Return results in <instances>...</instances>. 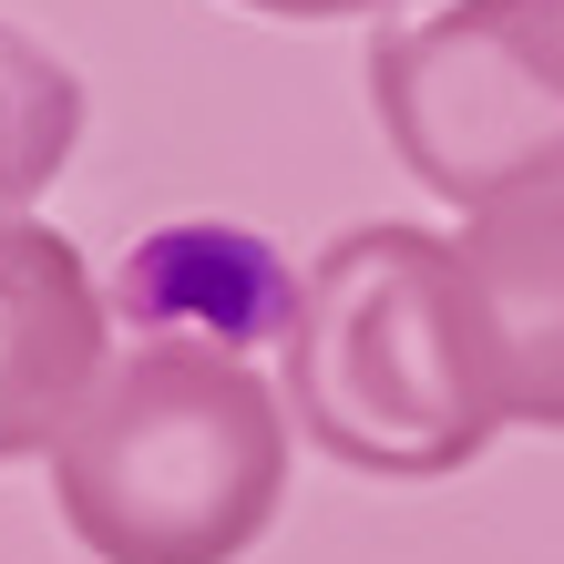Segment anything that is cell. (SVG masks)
Wrapping results in <instances>:
<instances>
[{"instance_id":"cell-1","label":"cell","mask_w":564,"mask_h":564,"mask_svg":"<svg viewBox=\"0 0 564 564\" xmlns=\"http://www.w3.org/2000/svg\"><path fill=\"white\" fill-rule=\"evenodd\" d=\"M297 431L370 482H442L503 431L473 349L462 257L431 226H349L278 328Z\"/></svg>"},{"instance_id":"cell-2","label":"cell","mask_w":564,"mask_h":564,"mask_svg":"<svg viewBox=\"0 0 564 564\" xmlns=\"http://www.w3.org/2000/svg\"><path fill=\"white\" fill-rule=\"evenodd\" d=\"M52 492L104 564H237L288 492V390L226 339H144L62 431Z\"/></svg>"},{"instance_id":"cell-3","label":"cell","mask_w":564,"mask_h":564,"mask_svg":"<svg viewBox=\"0 0 564 564\" xmlns=\"http://www.w3.org/2000/svg\"><path fill=\"white\" fill-rule=\"evenodd\" d=\"M390 154L442 206L482 216L564 185V0H452L370 52Z\"/></svg>"},{"instance_id":"cell-4","label":"cell","mask_w":564,"mask_h":564,"mask_svg":"<svg viewBox=\"0 0 564 564\" xmlns=\"http://www.w3.org/2000/svg\"><path fill=\"white\" fill-rule=\"evenodd\" d=\"M104 370V288L73 237L0 216V462L62 452Z\"/></svg>"},{"instance_id":"cell-5","label":"cell","mask_w":564,"mask_h":564,"mask_svg":"<svg viewBox=\"0 0 564 564\" xmlns=\"http://www.w3.org/2000/svg\"><path fill=\"white\" fill-rule=\"evenodd\" d=\"M462 297H473V349L492 411L523 431H564V185L482 206L452 237Z\"/></svg>"},{"instance_id":"cell-6","label":"cell","mask_w":564,"mask_h":564,"mask_svg":"<svg viewBox=\"0 0 564 564\" xmlns=\"http://www.w3.org/2000/svg\"><path fill=\"white\" fill-rule=\"evenodd\" d=\"M83 144V83L31 31L0 21V216H21Z\"/></svg>"},{"instance_id":"cell-7","label":"cell","mask_w":564,"mask_h":564,"mask_svg":"<svg viewBox=\"0 0 564 564\" xmlns=\"http://www.w3.org/2000/svg\"><path fill=\"white\" fill-rule=\"evenodd\" d=\"M247 11H278V21H349V11H390V0H247Z\"/></svg>"}]
</instances>
